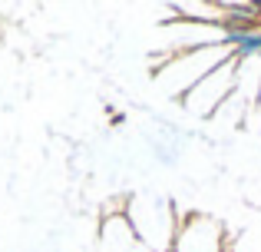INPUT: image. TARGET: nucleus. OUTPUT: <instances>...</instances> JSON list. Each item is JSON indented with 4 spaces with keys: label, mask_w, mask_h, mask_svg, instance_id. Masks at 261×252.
<instances>
[{
    "label": "nucleus",
    "mask_w": 261,
    "mask_h": 252,
    "mask_svg": "<svg viewBox=\"0 0 261 252\" xmlns=\"http://www.w3.org/2000/svg\"><path fill=\"white\" fill-rule=\"evenodd\" d=\"M228 252H231V249H228Z\"/></svg>",
    "instance_id": "6"
},
{
    "label": "nucleus",
    "mask_w": 261,
    "mask_h": 252,
    "mask_svg": "<svg viewBox=\"0 0 261 252\" xmlns=\"http://www.w3.org/2000/svg\"><path fill=\"white\" fill-rule=\"evenodd\" d=\"M235 66H238V60L231 57L228 63L212 70L205 80H198L189 90V97H185V106L192 113H198V117H215V110L235 93Z\"/></svg>",
    "instance_id": "1"
},
{
    "label": "nucleus",
    "mask_w": 261,
    "mask_h": 252,
    "mask_svg": "<svg viewBox=\"0 0 261 252\" xmlns=\"http://www.w3.org/2000/svg\"><path fill=\"white\" fill-rule=\"evenodd\" d=\"M231 252H261V229H248V233L235 236V239L228 242Z\"/></svg>",
    "instance_id": "4"
},
{
    "label": "nucleus",
    "mask_w": 261,
    "mask_h": 252,
    "mask_svg": "<svg viewBox=\"0 0 261 252\" xmlns=\"http://www.w3.org/2000/svg\"><path fill=\"white\" fill-rule=\"evenodd\" d=\"M175 252H228V236L208 216H185L175 226Z\"/></svg>",
    "instance_id": "2"
},
{
    "label": "nucleus",
    "mask_w": 261,
    "mask_h": 252,
    "mask_svg": "<svg viewBox=\"0 0 261 252\" xmlns=\"http://www.w3.org/2000/svg\"><path fill=\"white\" fill-rule=\"evenodd\" d=\"M258 110H261V93H258Z\"/></svg>",
    "instance_id": "5"
},
{
    "label": "nucleus",
    "mask_w": 261,
    "mask_h": 252,
    "mask_svg": "<svg viewBox=\"0 0 261 252\" xmlns=\"http://www.w3.org/2000/svg\"><path fill=\"white\" fill-rule=\"evenodd\" d=\"M261 93V60L258 57H245L235 66V97L245 106H255Z\"/></svg>",
    "instance_id": "3"
}]
</instances>
